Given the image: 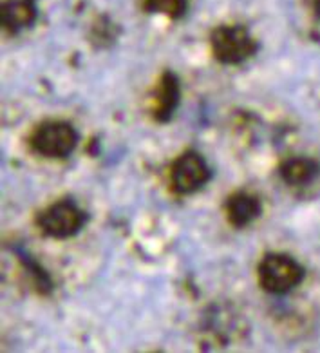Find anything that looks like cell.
<instances>
[{"label":"cell","mask_w":320,"mask_h":353,"mask_svg":"<svg viewBox=\"0 0 320 353\" xmlns=\"http://www.w3.org/2000/svg\"><path fill=\"white\" fill-rule=\"evenodd\" d=\"M212 179V170L203 156L195 150H186L175 158L170 167V183L178 194H194Z\"/></svg>","instance_id":"5"},{"label":"cell","mask_w":320,"mask_h":353,"mask_svg":"<svg viewBox=\"0 0 320 353\" xmlns=\"http://www.w3.org/2000/svg\"><path fill=\"white\" fill-rule=\"evenodd\" d=\"M87 221L89 214L78 207L73 199H60L36 216V227L40 232L53 239L76 236Z\"/></svg>","instance_id":"3"},{"label":"cell","mask_w":320,"mask_h":353,"mask_svg":"<svg viewBox=\"0 0 320 353\" xmlns=\"http://www.w3.org/2000/svg\"><path fill=\"white\" fill-rule=\"evenodd\" d=\"M78 143V132L69 121L49 120L40 123L30 138L31 149L44 158H67Z\"/></svg>","instance_id":"4"},{"label":"cell","mask_w":320,"mask_h":353,"mask_svg":"<svg viewBox=\"0 0 320 353\" xmlns=\"http://www.w3.org/2000/svg\"><path fill=\"white\" fill-rule=\"evenodd\" d=\"M213 59L224 65H239L255 57L259 42L248 31L246 26H219L210 34Z\"/></svg>","instance_id":"1"},{"label":"cell","mask_w":320,"mask_h":353,"mask_svg":"<svg viewBox=\"0 0 320 353\" xmlns=\"http://www.w3.org/2000/svg\"><path fill=\"white\" fill-rule=\"evenodd\" d=\"M39 19L36 0H6L0 11V24L8 34H19L33 28Z\"/></svg>","instance_id":"7"},{"label":"cell","mask_w":320,"mask_h":353,"mask_svg":"<svg viewBox=\"0 0 320 353\" xmlns=\"http://www.w3.org/2000/svg\"><path fill=\"white\" fill-rule=\"evenodd\" d=\"M259 285L273 295L295 290L306 277L304 266L286 254H266L257 268Z\"/></svg>","instance_id":"2"},{"label":"cell","mask_w":320,"mask_h":353,"mask_svg":"<svg viewBox=\"0 0 320 353\" xmlns=\"http://www.w3.org/2000/svg\"><path fill=\"white\" fill-rule=\"evenodd\" d=\"M143 10L147 13H158L169 17L170 20H178L189 10V0H143Z\"/></svg>","instance_id":"11"},{"label":"cell","mask_w":320,"mask_h":353,"mask_svg":"<svg viewBox=\"0 0 320 353\" xmlns=\"http://www.w3.org/2000/svg\"><path fill=\"white\" fill-rule=\"evenodd\" d=\"M17 256L20 257V261H22L24 268L28 270V274L31 276V279H33V285H34V288L39 290V294H42V295L51 294V292H53V281H51V277H49L47 272H45L44 268L39 265V263L34 261L30 254H25L24 250H17Z\"/></svg>","instance_id":"10"},{"label":"cell","mask_w":320,"mask_h":353,"mask_svg":"<svg viewBox=\"0 0 320 353\" xmlns=\"http://www.w3.org/2000/svg\"><path fill=\"white\" fill-rule=\"evenodd\" d=\"M118 33H120V28L118 24L111 22L109 17H100V19L94 22L92 26V34H91V42L96 48H107L116 42Z\"/></svg>","instance_id":"12"},{"label":"cell","mask_w":320,"mask_h":353,"mask_svg":"<svg viewBox=\"0 0 320 353\" xmlns=\"http://www.w3.org/2000/svg\"><path fill=\"white\" fill-rule=\"evenodd\" d=\"M279 174L282 181L291 187H304V185L313 183L320 176V163L313 158H290V160L282 161L279 167Z\"/></svg>","instance_id":"9"},{"label":"cell","mask_w":320,"mask_h":353,"mask_svg":"<svg viewBox=\"0 0 320 353\" xmlns=\"http://www.w3.org/2000/svg\"><path fill=\"white\" fill-rule=\"evenodd\" d=\"M180 78L172 71H165L152 91V118L158 123H167L172 120L175 109L180 107Z\"/></svg>","instance_id":"6"},{"label":"cell","mask_w":320,"mask_h":353,"mask_svg":"<svg viewBox=\"0 0 320 353\" xmlns=\"http://www.w3.org/2000/svg\"><path fill=\"white\" fill-rule=\"evenodd\" d=\"M226 219L233 228H244L252 225L262 214V203L257 194L248 190L233 192L224 203Z\"/></svg>","instance_id":"8"},{"label":"cell","mask_w":320,"mask_h":353,"mask_svg":"<svg viewBox=\"0 0 320 353\" xmlns=\"http://www.w3.org/2000/svg\"><path fill=\"white\" fill-rule=\"evenodd\" d=\"M313 11H315L317 19H320V0H315V2H313Z\"/></svg>","instance_id":"13"}]
</instances>
